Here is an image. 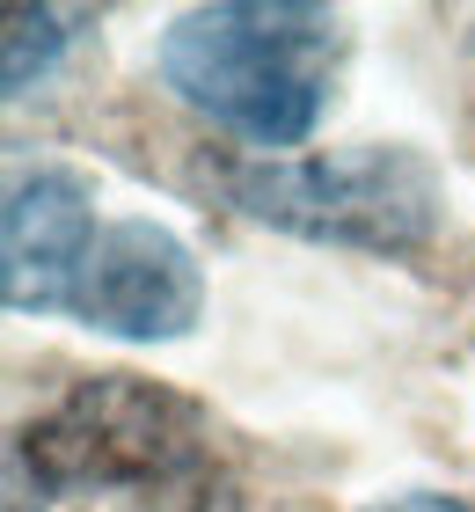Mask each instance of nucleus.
Returning a JSON list of instances; mask_svg holds the SVG:
<instances>
[{"label":"nucleus","mask_w":475,"mask_h":512,"mask_svg":"<svg viewBox=\"0 0 475 512\" xmlns=\"http://www.w3.org/2000/svg\"><path fill=\"white\" fill-rule=\"evenodd\" d=\"M344 22L307 0H220L161 37V81L249 147H300L329 110Z\"/></svg>","instance_id":"1"},{"label":"nucleus","mask_w":475,"mask_h":512,"mask_svg":"<svg viewBox=\"0 0 475 512\" xmlns=\"http://www.w3.org/2000/svg\"><path fill=\"white\" fill-rule=\"evenodd\" d=\"M234 205L300 242L402 256L432 242L446 183L417 147L373 139V147L307 154V161H256V169L234 176Z\"/></svg>","instance_id":"2"},{"label":"nucleus","mask_w":475,"mask_h":512,"mask_svg":"<svg viewBox=\"0 0 475 512\" xmlns=\"http://www.w3.org/2000/svg\"><path fill=\"white\" fill-rule=\"evenodd\" d=\"M205 410L139 374H81L15 439V461L44 491H132L176 483L198 461Z\"/></svg>","instance_id":"3"},{"label":"nucleus","mask_w":475,"mask_h":512,"mask_svg":"<svg viewBox=\"0 0 475 512\" xmlns=\"http://www.w3.org/2000/svg\"><path fill=\"white\" fill-rule=\"evenodd\" d=\"M66 315H81L88 330L125 337V344H169L198 330L205 271L190 256V242L169 235L161 220H110L74 278Z\"/></svg>","instance_id":"4"},{"label":"nucleus","mask_w":475,"mask_h":512,"mask_svg":"<svg viewBox=\"0 0 475 512\" xmlns=\"http://www.w3.org/2000/svg\"><path fill=\"white\" fill-rule=\"evenodd\" d=\"M88 249H95V183L66 161L22 169L0 205V300L15 315L66 308Z\"/></svg>","instance_id":"5"},{"label":"nucleus","mask_w":475,"mask_h":512,"mask_svg":"<svg viewBox=\"0 0 475 512\" xmlns=\"http://www.w3.org/2000/svg\"><path fill=\"white\" fill-rule=\"evenodd\" d=\"M0 22H8V30H0V44H8V66H0V81H8V96H30V88L59 66L66 37H74V30H66L74 15H66V8H44V0H15Z\"/></svg>","instance_id":"6"},{"label":"nucleus","mask_w":475,"mask_h":512,"mask_svg":"<svg viewBox=\"0 0 475 512\" xmlns=\"http://www.w3.org/2000/svg\"><path fill=\"white\" fill-rule=\"evenodd\" d=\"M366 512H475V505H468V498H454V491H402V498L366 505Z\"/></svg>","instance_id":"7"}]
</instances>
